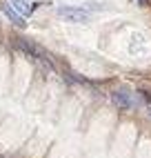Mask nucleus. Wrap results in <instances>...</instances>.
I'll list each match as a JSON object with an SVG mask.
<instances>
[{
	"instance_id": "f257e3e1",
	"label": "nucleus",
	"mask_w": 151,
	"mask_h": 158,
	"mask_svg": "<svg viewBox=\"0 0 151 158\" xmlns=\"http://www.w3.org/2000/svg\"><path fill=\"white\" fill-rule=\"evenodd\" d=\"M56 14L62 20H67V23H76V25H87L89 20H91L89 11H87V9H80V7H58Z\"/></svg>"
},
{
	"instance_id": "f03ea898",
	"label": "nucleus",
	"mask_w": 151,
	"mask_h": 158,
	"mask_svg": "<svg viewBox=\"0 0 151 158\" xmlns=\"http://www.w3.org/2000/svg\"><path fill=\"white\" fill-rule=\"evenodd\" d=\"M113 102L118 105V107H122V109H131L133 105H136V100L131 98V94L124 91V89H120V91L113 94Z\"/></svg>"
},
{
	"instance_id": "7ed1b4c3",
	"label": "nucleus",
	"mask_w": 151,
	"mask_h": 158,
	"mask_svg": "<svg viewBox=\"0 0 151 158\" xmlns=\"http://www.w3.org/2000/svg\"><path fill=\"white\" fill-rule=\"evenodd\" d=\"M0 7H2V11L7 14V18L11 20L14 25H20V27H25V25H27L25 20H22V16H20V14H18V11H16V9L9 5V2H0Z\"/></svg>"
},
{
	"instance_id": "20e7f679",
	"label": "nucleus",
	"mask_w": 151,
	"mask_h": 158,
	"mask_svg": "<svg viewBox=\"0 0 151 158\" xmlns=\"http://www.w3.org/2000/svg\"><path fill=\"white\" fill-rule=\"evenodd\" d=\"M11 7H14V9H16V11L22 16V18H25V16H29L31 11H34V5H31L29 0H11Z\"/></svg>"
},
{
	"instance_id": "39448f33",
	"label": "nucleus",
	"mask_w": 151,
	"mask_h": 158,
	"mask_svg": "<svg viewBox=\"0 0 151 158\" xmlns=\"http://www.w3.org/2000/svg\"><path fill=\"white\" fill-rule=\"evenodd\" d=\"M16 47H18L20 51H25V54H27L29 58H36V56H38V54H36V49L31 47L29 43H25V40H16Z\"/></svg>"
},
{
	"instance_id": "423d86ee",
	"label": "nucleus",
	"mask_w": 151,
	"mask_h": 158,
	"mask_svg": "<svg viewBox=\"0 0 151 158\" xmlns=\"http://www.w3.org/2000/svg\"><path fill=\"white\" fill-rule=\"evenodd\" d=\"M136 2H138V5H149L151 0H136Z\"/></svg>"
}]
</instances>
